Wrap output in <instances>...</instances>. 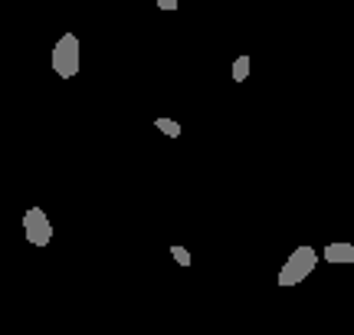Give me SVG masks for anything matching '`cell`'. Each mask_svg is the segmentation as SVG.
I'll list each match as a JSON object with an SVG mask.
<instances>
[{
	"instance_id": "1",
	"label": "cell",
	"mask_w": 354,
	"mask_h": 335,
	"mask_svg": "<svg viewBox=\"0 0 354 335\" xmlns=\"http://www.w3.org/2000/svg\"><path fill=\"white\" fill-rule=\"evenodd\" d=\"M318 266V250L315 246H295L292 250V257L282 263V270H279V286H299L305 283Z\"/></svg>"
},
{
	"instance_id": "2",
	"label": "cell",
	"mask_w": 354,
	"mask_h": 335,
	"mask_svg": "<svg viewBox=\"0 0 354 335\" xmlns=\"http://www.w3.org/2000/svg\"><path fill=\"white\" fill-rule=\"evenodd\" d=\"M79 37L76 33H63V37L56 39V46H53V73L59 79H73L79 73Z\"/></svg>"
},
{
	"instance_id": "3",
	"label": "cell",
	"mask_w": 354,
	"mask_h": 335,
	"mask_svg": "<svg viewBox=\"0 0 354 335\" xmlns=\"http://www.w3.org/2000/svg\"><path fill=\"white\" fill-rule=\"evenodd\" d=\"M24 233H26V240L33 246H50L53 240V224L50 217H46V210L43 207H30L24 214Z\"/></svg>"
},
{
	"instance_id": "4",
	"label": "cell",
	"mask_w": 354,
	"mask_h": 335,
	"mask_svg": "<svg viewBox=\"0 0 354 335\" xmlns=\"http://www.w3.org/2000/svg\"><path fill=\"white\" fill-rule=\"evenodd\" d=\"M322 260L325 263H354V244H344V240L328 244L322 250Z\"/></svg>"
},
{
	"instance_id": "5",
	"label": "cell",
	"mask_w": 354,
	"mask_h": 335,
	"mask_svg": "<svg viewBox=\"0 0 354 335\" xmlns=\"http://www.w3.org/2000/svg\"><path fill=\"white\" fill-rule=\"evenodd\" d=\"M154 129L165 132L167 138H180V122H177V118H167V116L154 118Z\"/></svg>"
},
{
	"instance_id": "6",
	"label": "cell",
	"mask_w": 354,
	"mask_h": 335,
	"mask_svg": "<svg viewBox=\"0 0 354 335\" xmlns=\"http://www.w3.org/2000/svg\"><path fill=\"white\" fill-rule=\"evenodd\" d=\"M250 63H253V60H250L246 53H243V56H236V60H233V82H243V79L250 76Z\"/></svg>"
},
{
	"instance_id": "7",
	"label": "cell",
	"mask_w": 354,
	"mask_h": 335,
	"mask_svg": "<svg viewBox=\"0 0 354 335\" xmlns=\"http://www.w3.org/2000/svg\"><path fill=\"white\" fill-rule=\"evenodd\" d=\"M171 257H174V263H180V266H190V253L184 246H171Z\"/></svg>"
},
{
	"instance_id": "8",
	"label": "cell",
	"mask_w": 354,
	"mask_h": 335,
	"mask_svg": "<svg viewBox=\"0 0 354 335\" xmlns=\"http://www.w3.org/2000/svg\"><path fill=\"white\" fill-rule=\"evenodd\" d=\"M158 7H161V10H177L180 0H158Z\"/></svg>"
}]
</instances>
